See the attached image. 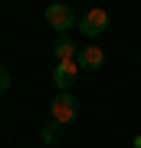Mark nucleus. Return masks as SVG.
Here are the masks:
<instances>
[{"mask_svg": "<svg viewBox=\"0 0 141 148\" xmlns=\"http://www.w3.org/2000/svg\"><path fill=\"white\" fill-rule=\"evenodd\" d=\"M49 115H52L56 125H69V122H76V119H79V102L72 99V92H56V95H52Z\"/></svg>", "mask_w": 141, "mask_h": 148, "instance_id": "f257e3e1", "label": "nucleus"}, {"mask_svg": "<svg viewBox=\"0 0 141 148\" xmlns=\"http://www.w3.org/2000/svg\"><path fill=\"white\" fill-rule=\"evenodd\" d=\"M46 23L59 33V36H66V33L72 30L76 16H72V10H69L66 3H49V7H46Z\"/></svg>", "mask_w": 141, "mask_h": 148, "instance_id": "f03ea898", "label": "nucleus"}, {"mask_svg": "<svg viewBox=\"0 0 141 148\" xmlns=\"http://www.w3.org/2000/svg\"><path fill=\"white\" fill-rule=\"evenodd\" d=\"M79 30H82V36H102V33L108 30V10L92 7V10L79 20Z\"/></svg>", "mask_w": 141, "mask_h": 148, "instance_id": "7ed1b4c3", "label": "nucleus"}, {"mask_svg": "<svg viewBox=\"0 0 141 148\" xmlns=\"http://www.w3.org/2000/svg\"><path fill=\"white\" fill-rule=\"evenodd\" d=\"M76 76H79V63H76V59L56 63V69H52V82H56V89H59V92H69V89H72Z\"/></svg>", "mask_w": 141, "mask_h": 148, "instance_id": "20e7f679", "label": "nucleus"}, {"mask_svg": "<svg viewBox=\"0 0 141 148\" xmlns=\"http://www.w3.org/2000/svg\"><path fill=\"white\" fill-rule=\"evenodd\" d=\"M76 63H79V69H89V73H95V69H102V66H105V53L95 46V43H89V46L79 49Z\"/></svg>", "mask_w": 141, "mask_h": 148, "instance_id": "39448f33", "label": "nucleus"}, {"mask_svg": "<svg viewBox=\"0 0 141 148\" xmlns=\"http://www.w3.org/2000/svg\"><path fill=\"white\" fill-rule=\"evenodd\" d=\"M76 56H79L76 40H72V36H59V40H56V59L66 63V59H76Z\"/></svg>", "mask_w": 141, "mask_h": 148, "instance_id": "423d86ee", "label": "nucleus"}, {"mask_svg": "<svg viewBox=\"0 0 141 148\" xmlns=\"http://www.w3.org/2000/svg\"><path fill=\"white\" fill-rule=\"evenodd\" d=\"M59 128H63V125H56V122H49V125L43 128V142H46V145H56V142H59Z\"/></svg>", "mask_w": 141, "mask_h": 148, "instance_id": "0eeeda50", "label": "nucleus"}, {"mask_svg": "<svg viewBox=\"0 0 141 148\" xmlns=\"http://www.w3.org/2000/svg\"><path fill=\"white\" fill-rule=\"evenodd\" d=\"M3 92H10V73L0 66V95H3Z\"/></svg>", "mask_w": 141, "mask_h": 148, "instance_id": "6e6552de", "label": "nucleus"}]
</instances>
